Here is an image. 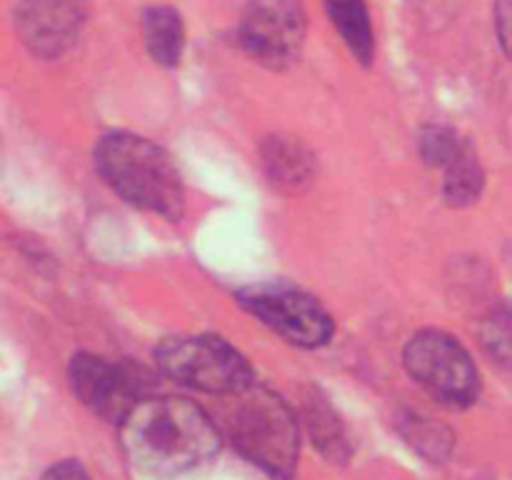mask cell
Instances as JSON below:
<instances>
[{"mask_svg":"<svg viewBox=\"0 0 512 480\" xmlns=\"http://www.w3.org/2000/svg\"><path fill=\"white\" fill-rule=\"evenodd\" d=\"M120 425L130 463L155 478H173L200 468L220 448V430L208 413L173 395L140 400Z\"/></svg>","mask_w":512,"mask_h":480,"instance_id":"6da1fadb","label":"cell"},{"mask_svg":"<svg viewBox=\"0 0 512 480\" xmlns=\"http://www.w3.org/2000/svg\"><path fill=\"white\" fill-rule=\"evenodd\" d=\"M95 168L135 208L168 220L183 215L185 188L180 170L153 140L133 133L103 135L95 148Z\"/></svg>","mask_w":512,"mask_h":480,"instance_id":"7a4b0ae2","label":"cell"},{"mask_svg":"<svg viewBox=\"0 0 512 480\" xmlns=\"http://www.w3.org/2000/svg\"><path fill=\"white\" fill-rule=\"evenodd\" d=\"M228 398L225 430L235 448L265 473L290 478L300 453V423L293 408L278 393L255 383Z\"/></svg>","mask_w":512,"mask_h":480,"instance_id":"3957f363","label":"cell"},{"mask_svg":"<svg viewBox=\"0 0 512 480\" xmlns=\"http://www.w3.org/2000/svg\"><path fill=\"white\" fill-rule=\"evenodd\" d=\"M155 360L178 383L213 395H233L253 383L248 358L218 335H180L155 350Z\"/></svg>","mask_w":512,"mask_h":480,"instance_id":"277c9868","label":"cell"},{"mask_svg":"<svg viewBox=\"0 0 512 480\" xmlns=\"http://www.w3.org/2000/svg\"><path fill=\"white\" fill-rule=\"evenodd\" d=\"M415 383L448 408H468L480 395V375L468 350L443 330H420L405 345Z\"/></svg>","mask_w":512,"mask_h":480,"instance_id":"5b68a950","label":"cell"},{"mask_svg":"<svg viewBox=\"0 0 512 480\" xmlns=\"http://www.w3.org/2000/svg\"><path fill=\"white\" fill-rule=\"evenodd\" d=\"M238 303L265 328L298 348H320L330 343L335 333V323L325 305L298 285H248L238 293Z\"/></svg>","mask_w":512,"mask_h":480,"instance_id":"8992f818","label":"cell"},{"mask_svg":"<svg viewBox=\"0 0 512 480\" xmlns=\"http://www.w3.org/2000/svg\"><path fill=\"white\" fill-rule=\"evenodd\" d=\"M305 25L300 0H250L240 15L238 38L250 58L283 70L303 50Z\"/></svg>","mask_w":512,"mask_h":480,"instance_id":"52a82bcc","label":"cell"},{"mask_svg":"<svg viewBox=\"0 0 512 480\" xmlns=\"http://www.w3.org/2000/svg\"><path fill=\"white\" fill-rule=\"evenodd\" d=\"M70 388L75 398L98 418L123 423L140 403V385L118 363L93 353H78L70 360Z\"/></svg>","mask_w":512,"mask_h":480,"instance_id":"ba28073f","label":"cell"},{"mask_svg":"<svg viewBox=\"0 0 512 480\" xmlns=\"http://www.w3.org/2000/svg\"><path fill=\"white\" fill-rule=\"evenodd\" d=\"M83 23V0H18L15 8L20 40L38 58L63 55L80 38Z\"/></svg>","mask_w":512,"mask_h":480,"instance_id":"9c48e42d","label":"cell"},{"mask_svg":"<svg viewBox=\"0 0 512 480\" xmlns=\"http://www.w3.org/2000/svg\"><path fill=\"white\" fill-rule=\"evenodd\" d=\"M260 163L270 183L283 190H300L310 183L315 173L313 153L298 138H288V135L265 138L260 148Z\"/></svg>","mask_w":512,"mask_h":480,"instance_id":"30bf717a","label":"cell"},{"mask_svg":"<svg viewBox=\"0 0 512 480\" xmlns=\"http://www.w3.org/2000/svg\"><path fill=\"white\" fill-rule=\"evenodd\" d=\"M143 40L150 58L163 68H175L185 50V25L175 8L153 5L143 15Z\"/></svg>","mask_w":512,"mask_h":480,"instance_id":"8fae6325","label":"cell"},{"mask_svg":"<svg viewBox=\"0 0 512 480\" xmlns=\"http://www.w3.org/2000/svg\"><path fill=\"white\" fill-rule=\"evenodd\" d=\"M325 10H328L333 28L338 30L343 43L355 55V60L363 65L373 63L375 33L373 23H370L368 3L365 0H325Z\"/></svg>","mask_w":512,"mask_h":480,"instance_id":"7c38bea8","label":"cell"},{"mask_svg":"<svg viewBox=\"0 0 512 480\" xmlns=\"http://www.w3.org/2000/svg\"><path fill=\"white\" fill-rule=\"evenodd\" d=\"M305 425H308V433L313 438L315 448L325 455L333 463H345L350 458V445L348 435H345L343 423H340L338 413L325 403L320 395H310L305 400L303 410Z\"/></svg>","mask_w":512,"mask_h":480,"instance_id":"4fadbf2b","label":"cell"},{"mask_svg":"<svg viewBox=\"0 0 512 480\" xmlns=\"http://www.w3.org/2000/svg\"><path fill=\"white\" fill-rule=\"evenodd\" d=\"M443 173V195L455 208L475 203L483 195L485 170L480 165L478 153H475V148L470 143H465L460 148V153L445 165Z\"/></svg>","mask_w":512,"mask_h":480,"instance_id":"5bb4252c","label":"cell"},{"mask_svg":"<svg viewBox=\"0 0 512 480\" xmlns=\"http://www.w3.org/2000/svg\"><path fill=\"white\" fill-rule=\"evenodd\" d=\"M480 340L490 358L512 370V303H503L480 323Z\"/></svg>","mask_w":512,"mask_h":480,"instance_id":"9a60e30c","label":"cell"},{"mask_svg":"<svg viewBox=\"0 0 512 480\" xmlns=\"http://www.w3.org/2000/svg\"><path fill=\"white\" fill-rule=\"evenodd\" d=\"M468 140L460 138L453 128L445 125H428L418 138V153L430 168H445Z\"/></svg>","mask_w":512,"mask_h":480,"instance_id":"2e32d148","label":"cell"},{"mask_svg":"<svg viewBox=\"0 0 512 480\" xmlns=\"http://www.w3.org/2000/svg\"><path fill=\"white\" fill-rule=\"evenodd\" d=\"M408 438L410 443L418 445L420 453L433 455V458H443L445 445H450V435H445V430L430 423L428 418H415L413 428L408 430Z\"/></svg>","mask_w":512,"mask_h":480,"instance_id":"e0dca14e","label":"cell"},{"mask_svg":"<svg viewBox=\"0 0 512 480\" xmlns=\"http://www.w3.org/2000/svg\"><path fill=\"white\" fill-rule=\"evenodd\" d=\"M495 28L500 45L512 58V0H495Z\"/></svg>","mask_w":512,"mask_h":480,"instance_id":"ac0fdd59","label":"cell"},{"mask_svg":"<svg viewBox=\"0 0 512 480\" xmlns=\"http://www.w3.org/2000/svg\"><path fill=\"white\" fill-rule=\"evenodd\" d=\"M40 480H90V475L88 470L80 463H75V460H60V463L50 465Z\"/></svg>","mask_w":512,"mask_h":480,"instance_id":"d6986e66","label":"cell"}]
</instances>
